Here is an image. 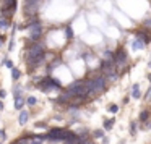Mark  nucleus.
Returning a JSON list of instances; mask_svg holds the SVG:
<instances>
[{
  "label": "nucleus",
  "mask_w": 151,
  "mask_h": 144,
  "mask_svg": "<svg viewBox=\"0 0 151 144\" xmlns=\"http://www.w3.org/2000/svg\"><path fill=\"white\" fill-rule=\"evenodd\" d=\"M127 60H128V55H127V52H125V49L124 47H119L117 52H115V65L124 66L125 63H127Z\"/></svg>",
  "instance_id": "423d86ee"
},
{
  "label": "nucleus",
  "mask_w": 151,
  "mask_h": 144,
  "mask_svg": "<svg viewBox=\"0 0 151 144\" xmlns=\"http://www.w3.org/2000/svg\"><path fill=\"white\" fill-rule=\"evenodd\" d=\"M0 97H5V91H0Z\"/></svg>",
  "instance_id": "5701e85b"
},
{
  "label": "nucleus",
  "mask_w": 151,
  "mask_h": 144,
  "mask_svg": "<svg viewBox=\"0 0 151 144\" xmlns=\"http://www.w3.org/2000/svg\"><path fill=\"white\" fill-rule=\"evenodd\" d=\"M130 133H132V134H135V133H137V123H135V121L130 125Z\"/></svg>",
  "instance_id": "aec40b11"
},
{
  "label": "nucleus",
  "mask_w": 151,
  "mask_h": 144,
  "mask_svg": "<svg viewBox=\"0 0 151 144\" xmlns=\"http://www.w3.org/2000/svg\"><path fill=\"white\" fill-rule=\"evenodd\" d=\"M18 144H33V139L31 138H23V139H20Z\"/></svg>",
  "instance_id": "a211bd4d"
},
{
  "label": "nucleus",
  "mask_w": 151,
  "mask_h": 144,
  "mask_svg": "<svg viewBox=\"0 0 151 144\" xmlns=\"http://www.w3.org/2000/svg\"><path fill=\"white\" fill-rule=\"evenodd\" d=\"M4 65H5V66H8V68H13V62H12V60H5Z\"/></svg>",
  "instance_id": "412c9836"
},
{
  "label": "nucleus",
  "mask_w": 151,
  "mask_h": 144,
  "mask_svg": "<svg viewBox=\"0 0 151 144\" xmlns=\"http://www.w3.org/2000/svg\"><path fill=\"white\" fill-rule=\"evenodd\" d=\"M117 110H119V107H117V105H111V112H114V113H115Z\"/></svg>",
  "instance_id": "4be33fe9"
},
{
  "label": "nucleus",
  "mask_w": 151,
  "mask_h": 144,
  "mask_svg": "<svg viewBox=\"0 0 151 144\" xmlns=\"http://www.w3.org/2000/svg\"><path fill=\"white\" fill-rule=\"evenodd\" d=\"M28 117H29V115H28V112L26 110H21V113H20V125H24L28 121Z\"/></svg>",
  "instance_id": "9b49d317"
},
{
  "label": "nucleus",
  "mask_w": 151,
  "mask_h": 144,
  "mask_svg": "<svg viewBox=\"0 0 151 144\" xmlns=\"http://www.w3.org/2000/svg\"><path fill=\"white\" fill-rule=\"evenodd\" d=\"M28 105H34L36 104V97H33V96H31V97H28Z\"/></svg>",
  "instance_id": "6ab92c4d"
},
{
  "label": "nucleus",
  "mask_w": 151,
  "mask_h": 144,
  "mask_svg": "<svg viewBox=\"0 0 151 144\" xmlns=\"http://www.w3.org/2000/svg\"><path fill=\"white\" fill-rule=\"evenodd\" d=\"M114 118H111V120H106L104 121V130H111V128H112V125H114Z\"/></svg>",
  "instance_id": "4468645a"
},
{
  "label": "nucleus",
  "mask_w": 151,
  "mask_h": 144,
  "mask_svg": "<svg viewBox=\"0 0 151 144\" xmlns=\"http://www.w3.org/2000/svg\"><path fill=\"white\" fill-rule=\"evenodd\" d=\"M60 81L59 79H54V78H50V76H47V78H44L42 81L39 83V89L42 92H49L50 89H60Z\"/></svg>",
  "instance_id": "7ed1b4c3"
},
{
  "label": "nucleus",
  "mask_w": 151,
  "mask_h": 144,
  "mask_svg": "<svg viewBox=\"0 0 151 144\" xmlns=\"http://www.w3.org/2000/svg\"><path fill=\"white\" fill-rule=\"evenodd\" d=\"M2 108H4V104H2V101H0V110H2Z\"/></svg>",
  "instance_id": "393cba45"
},
{
  "label": "nucleus",
  "mask_w": 151,
  "mask_h": 144,
  "mask_svg": "<svg viewBox=\"0 0 151 144\" xmlns=\"http://www.w3.org/2000/svg\"><path fill=\"white\" fill-rule=\"evenodd\" d=\"M2 44H4V37L0 36V47H2Z\"/></svg>",
  "instance_id": "b1692460"
},
{
  "label": "nucleus",
  "mask_w": 151,
  "mask_h": 144,
  "mask_svg": "<svg viewBox=\"0 0 151 144\" xmlns=\"http://www.w3.org/2000/svg\"><path fill=\"white\" fill-rule=\"evenodd\" d=\"M65 34H67V39H73V29L70 26L65 28Z\"/></svg>",
  "instance_id": "2eb2a0df"
},
{
  "label": "nucleus",
  "mask_w": 151,
  "mask_h": 144,
  "mask_svg": "<svg viewBox=\"0 0 151 144\" xmlns=\"http://www.w3.org/2000/svg\"><path fill=\"white\" fill-rule=\"evenodd\" d=\"M148 118H150V113H148L146 110H143V112H141V115H140V121H146Z\"/></svg>",
  "instance_id": "dca6fc26"
},
{
  "label": "nucleus",
  "mask_w": 151,
  "mask_h": 144,
  "mask_svg": "<svg viewBox=\"0 0 151 144\" xmlns=\"http://www.w3.org/2000/svg\"><path fill=\"white\" fill-rule=\"evenodd\" d=\"M132 46H133L135 50H141L145 46H146V42H145L143 39H140V37H135V41H133V44H132Z\"/></svg>",
  "instance_id": "1a4fd4ad"
},
{
  "label": "nucleus",
  "mask_w": 151,
  "mask_h": 144,
  "mask_svg": "<svg viewBox=\"0 0 151 144\" xmlns=\"http://www.w3.org/2000/svg\"><path fill=\"white\" fill-rule=\"evenodd\" d=\"M29 37L33 41H37L41 36H42V26H41V23L36 20V18H33V21H29Z\"/></svg>",
  "instance_id": "20e7f679"
},
{
  "label": "nucleus",
  "mask_w": 151,
  "mask_h": 144,
  "mask_svg": "<svg viewBox=\"0 0 151 144\" xmlns=\"http://www.w3.org/2000/svg\"><path fill=\"white\" fill-rule=\"evenodd\" d=\"M23 104H24L23 99H21L20 96H17V97H15V108H21V107H23Z\"/></svg>",
  "instance_id": "f8f14e48"
},
{
  "label": "nucleus",
  "mask_w": 151,
  "mask_h": 144,
  "mask_svg": "<svg viewBox=\"0 0 151 144\" xmlns=\"http://www.w3.org/2000/svg\"><path fill=\"white\" fill-rule=\"evenodd\" d=\"M88 86H89V89H91V92H101V91H104V88H106V79L102 78V76H98V78L88 81Z\"/></svg>",
  "instance_id": "39448f33"
},
{
  "label": "nucleus",
  "mask_w": 151,
  "mask_h": 144,
  "mask_svg": "<svg viewBox=\"0 0 151 144\" xmlns=\"http://www.w3.org/2000/svg\"><path fill=\"white\" fill-rule=\"evenodd\" d=\"M20 76H21V71H20V70H18V68H12V78H13L15 81H17Z\"/></svg>",
  "instance_id": "ddd939ff"
},
{
  "label": "nucleus",
  "mask_w": 151,
  "mask_h": 144,
  "mask_svg": "<svg viewBox=\"0 0 151 144\" xmlns=\"http://www.w3.org/2000/svg\"><path fill=\"white\" fill-rule=\"evenodd\" d=\"M135 37H140V39H143L145 42H151V33L150 31H138L137 34H135Z\"/></svg>",
  "instance_id": "0eeeda50"
},
{
  "label": "nucleus",
  "mask_w": 151,
  "mask_h": 144,
  "mask_svg": "<svg viewBox=\"0 0 151 144\" xmlns=\"http://www.w3.org/2000/svg\"><path fill=\"white\" fill-rule=\"evenodd\" d=\"M140 96H141V92H140V86H138V84H135L133 88H132V97L140 99Z\"/></svg>",
  "instance_id": "9d476101"
},
{
  "label": "nucleus",
  "mask_w": 151,
  "mask_h": 144,
  "mask_svg": "<svg viewBox=\"0 0 151 144\" xmlns=\"http://www.w3.org/2000/svg\"><path fill=\"white\" fill-rule=\"evenodd\" d=\"M8 28H10V18L2 15V16H0V31L8 29Z\"/></svg>",
  "instance_id": "6e6552de"
},
{
  "label": "nucleus",
  "mask_w": 151,
  "mask_h": 144,
  "mask_svg": "<svg viewBox=\"0 0 151 144\" xmlns=\"http://www.w3.org/2000/svg\"><path fill=\"white\" fill-rule=\"evenodd\" d=\"M42 136H34L33 138V144H42Z\"/></svg>",
  "instance_id": "f3484780"
},
{
  "label": "nucleus",
  "mask_w": 151,
  "mask_h": 144,
  "mask_svg": "<svg viewBox=\"0 0 151 144\" xmlns=\"http://www.w3.org/2000/svg\"><path fill=\"white\" fill-rule=\"evenodd\" d=\"M28 62L33 66L41 65V63L44 62V47L41 46V44H36V46L31 47L29 53H28Z\"/></svg>",
  "instance_id": "f03ea898"
},
{
  "label": "nucleus",
  "mask_w": 151,
  "mask_h": 144,
  "mask_svg": "<svg viewBox=\"0 0 151 144\" xmlns=\"http://www.w3.org/2000/svg\"><path fill=\"white\" fill-rule=\"evenodd\" d=\"M67 92H68L72 97H76V99H83L86 97V96L91 92V89H89L88 83H83V81H76L75 84L70 86V89H67Z\"/></svg>",
  "instance_id": "f257e3e1"
}]
</instances>
